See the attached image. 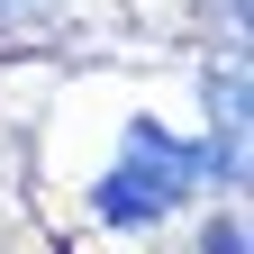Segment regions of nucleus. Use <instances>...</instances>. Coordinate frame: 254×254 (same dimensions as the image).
I'll return each instance as SVG.
<instances>
[{
    "label": "nucleus",
    "mask_w": 254,
    "mask_h": 254,
    "mask_svg": "<svg viewBox=\"0 0 254 254\" xmlns=\"http://www.w3.org/2000/svg\"><path fill=\"white\" fill-rule=\"evenodd\" d=\"M190 182H200V154H190V145H173L164 127H127V154H118V173H100L91 209H100L109 227L173 218V209L190 200Z\"/></svg>",
    "instance_id": "1"
},
{
    "label": "nucleus",
    "mask_w": 254,
    "mask_h": 254,
    "mask_svg": "<svg viewBox=\"0 0 254 254\" xmlns=\"http://www.w3.org/2000/svg\"><path fill=\"white\" fill-rule=\"evenodd\" d=\"M200 164L218 182H245V64L209 73V145H200Z\"/></svg>",
    "instance_id": "2"
},
{
    "label": "nucleus",
    "mask_w": 254,
    "mask_h": 254,
    "mask_svg": "<svg viewBox=\"0 0 254 254\" xmlns=\"http://www.w3.org/2000/svg\"><path fill=\"white\" fill-rule=\"evenodd\" d=\"M209 254H245V236L236 227H209Z\"/></svg>",
    "instance_id": "3"
},
{
    "label": "nucleus",
    "mask_w": 254,
    "mask_h": 254,
    "mask_svg": "<svg viewBox=\"0 0 254 254\" xmlns=\"http://www.w3.org/2000/svg\"><path fill=\"white\" fill-rule=\"evenodd\" d=\"M46 9V0H0V27H9V18H37Z\"/></svg>",
    "instance_id": "4"
}]
</instances>
